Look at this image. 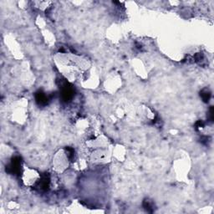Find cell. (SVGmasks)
<instances>
[{
  "label": "cell",
  "instance_id": "obj_1",
  "mask_svg": "<svg viewBox=\"0 0 214 214\" xmlns=\"http://www.w3.org/2000/svg\"><path fill=\"white\" fill-rule=\"evenodd\" d=\"M74 90L70 86H65V88L62 90V97L65 101H69V99L73 97Z\"/></svg>",
  "mask_w": 214,
  "mask_h": 214
},
{
  "label": "cell",
  "instance_id": "obj_2",
  "mask_svg": "<svg viewBox=\"0 0 214 214\" xmlns=\"http://www.w3.org/2000/svg\"><path fill=\"white\" fill-rule=\"evenodd\" d=\"M36 101L39 103V105H45L47 104L48 102V98L47 96L44 94V93L39 92L36 95Z\"/></svg>",
  "mask_w": 214,
  "mask_h": 214
},
{
  "label": "cell",
  "instance_id": "obj_3",
  "mask_svg": "<svg viewBox=\"0 0 214 214\" xmlns=\"http://www.w3.org/2000/svg\"><path fill=\"white\" fill-rule=\"evenodd\" d=\"M201 97L202 98L203 101L208 102L209 100H210V97H211V92L207 89H203L202 92H201Z\"/></svg>",
  "mask_w": 214,
  "mask_h": 214
}]
</instances>
